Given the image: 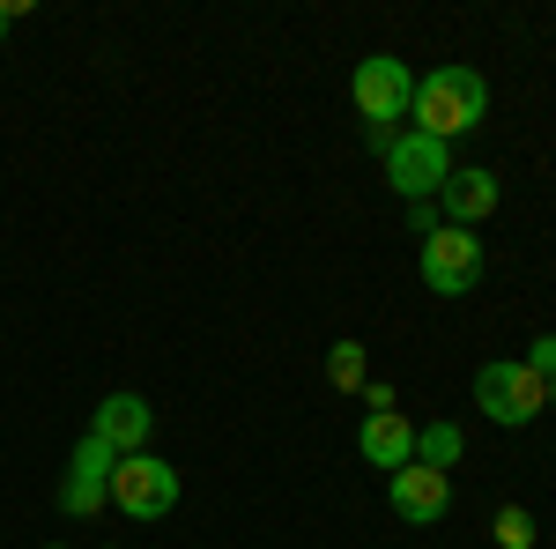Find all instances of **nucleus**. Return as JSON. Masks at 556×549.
Listing matches in <instances>:
<instances>
[{
  "label": "nucleus",
  "mask_w": 556,
  "mask_h": 549,
  "mask_svg": "<svg viewBox=\"0 0 556 549\" xmlns=\"http://www.w3.org/2000/svg\"><path fill=\"white\" fill-rule=\"evenodd\" d=\"M386 498H393V512H401L408 527H438L445 506H453V483H445L438 467L408 461V467H393V475H386Z\"/></svg>",
  "instance_id": "6e6552de"
},
{
  "label": "nucleus",
  "mask_w": 556,
  "mask_h": 549,
  "mask_svg": "<svg viewBox=\"0 0 556 549\" xmlns=\"http://www.w3.org/2000/svg\"><path fill=\"white\" fill-rule=\"evenodd\" d=\"M356 112H364V127H393V120H408V104H416V75H408V60H393V52H371V60H356Z\"/></svg>",
  "instance_id": "20e7f679"
},
{
  "label": "nucleus",
  "mask_w": 556,
  "mask_h": 549,
  "mask_svg": "<svg viewBox=\"0 0 556 549\" xmlns=\"http://www.w3.org/2000/svg\"><path fill=\"white\" fill-rule=\"evenodd\" d=\"M438 223H445V215H438V201H408V230H416V238H430Z\"/></svg>",
  "instance_id": "dca6fc26"
},
{
  "label": "nucleus",
  "mask_w": 556,
  "mask_h": 549,
  "mask_svg": "<svg viewBox=\"0 0 556 549\" xmlns=\"http://www.w3.org/2000/svg\"><path fill=\"white\" fill-rule=\"evenodd\" d=\"M52 549H60V542H52Z\"/></svg>",
  "instance_id": "6ab92c4d"
},
{
  "label": "nucleus",
  "mask_w": 556,
  "mask_h": 549,
  "mask_svg": "<svg viewBox=\"0 0 556 549\" xmlns=\"http://www.w3.org/2000/svg\"><path fill=\"white\" fill-rule=\"evenodd\" d=\"M490 535H497V549H534V512H527V506H505L497 520H490Z\"/></svg>",
  "instance_id": "4468645a"
},
{
  "label": "nucleus",
  "mask_w": 556,
  "mask_h": 549,
  "mask_svg": "<svg viewBox=\"0 0 556 549\" xmlns=\"http://www.w3.org/2000/svg\"><path fill=\"white\" fill-rule=\"evenodd\" d=\"M112 506L127 512V520H164L178 506V467L156 461V453H127V461L112 467Z\"/></svg>",
  "instance_id": "423d86ee"
},
{
  "label": "nucleus",
  "mask_w": 556,
  "mask_h": 549,
  "mask_svg": "<svg viewBox=\"0 0 556 549\" xmlns=\"http://www.w3.org/2000/svg\"><path fill=\"white\" fill-rule=\"evenodd\" d=\"M416 461L453 475V461H460V423H416Z\"/></svg>",
  "instance_id": "f8f14e48"
},
{
  "label": "nucleus",
  "mask_w": 556,
  "mask_h": 549,
  "mask_svg": "<svg viewBox=\"0 0 556 549\" xmlns=\"http://www.w3.org/2000/svg\"><path fill=\"white\" fill-rule=\"evenodd\" d=\"M112 467H119V453L104 446V438H89L75 446V461H67V475H60V512L67 520H89V512L112 506Z\"/></svg>",
  "instance_id": "0eeeda50"
},
{
  "label": "nucleus",
  "mask_w": 556,
  "mask_h": 549,
  "mask_svg": "<svg viewBox=\"0 0 556 549\" xmlns=\"http://www.w3.org/2000/svg\"><path fill=\"white\" fill-rule=\"evenodd\" d=\"M15 23H23V0H0V38H8Z\"/></svg>",
  "instance_id": "f3484780"
},
{
  "label": "nucleus",
  "mask_w": 556,
  "mask_h": 549,
  "mask_svg": "<svg viewBox=\"0 0 556 549\" xmlns=\"http://www.w3.org/2000/svg\"><path fill=\"white\" fill-rule=\"evenodd\" d=\"M416 267H424L430 297H468L475 283H482V238L460 230V223H438L424 238V253H416Z\"/></svg>",
  "instance_id": "f03ea898"
},
{
  "label": "nucleus",
  "mask_w": 556,
  "mask_h": 549,
  "mask_svg": "<svg viewBox=\"0 0 556 549\" xmlns=\"http://www.w3.org/2000/svg\"><path fill=\"white\" fill-rule=\"evenodd\" d=\"M408 112H416V134H430V141L475 134L482 112H490V83L475 67H430L424 83H416V104Z\"/></svg>",
  "instance_id": "f257e3e1"
},
{
  "label": "nucleus",
  "mask_w": 556,
  "mask_h": 549,
  "mask_svg": "<svg viewBox=\"0 0 556 549\" xmlns=\"http://www.w3.org/2000/svg\"><path fill=\"white\" fill-rule=\"evenodd\" d=\"M149 431H156V416H149L141 394H104L97 416H89V438H104L119 461H127V453H149Z\"/></svg>",
  "instance_id": "1a4fd4ad"
},
{
  "label": "nucleus",
  "mask_w": 556,
  "mask_h": 549,
  "mask_svg": "<svg viewBox=\"0 0 556 549\" xmlns=\"http://www.w3.org/2000/svg\"><path fill=\"white\" fill-rule=\"evenodd\" d=\"M364 372H371V364H364V341H334V349H327V386L356 394V386H364Z\"/></svg>",
  "instance_id": "ddd939ff"
},
{
  "label": "nucleus",
  "mask_w": 556,
  "mask_h": 549,
  "mask_svg": "<svg viewBox=\"0 0 556 549\" xmlns=\"http://www.w3.org/2000/svg\"><path fill=\"white\" fill-rule=\"evenodd\" d=\"M386 178H393V194L401 201H438V186L453 178V149L445 141H430V134H393V149H386Z\"/></svg>",
  "instance_id": "39448f33"
},
{
  "label": "nucleus",
  "mask_w": 556,
  "mask_h": 549,
  "mask_svg": "<svg viewBox=\"0 0 556 549\" xmlns=\"http://www.w3.org/2000/svg\"><path fill=\"white\" fill-rule=\"evenodd\" d=\"M527 372H534V379H542V386L556 379V335H542V341H534V349H527Z\"/></svg>",
  "instance_id": "2eb2a0df"
},
{
  "label": "nucleus",
  "mask_w": 556,
  "mask_h": 549,
  "mask_svg": "<svg viewBox=\"0 0 556 549\" xmlns=\"http://www.w3.org/2000/svg\"><path fill=\"white\" fill-rule=\"evenodd\" d=\"M475 401H482V416H490V423L519 431V423H534L542 409H549V386L534 379L527 364L497 357V364H482V372H475Z\"/></svg>",
  "instance_id": "7ed1b4c3"
},
{
  "label": "nucleus",
  "mask_w": 556,
  "mask_h": 549,
  "mask_svg": "<svg viewBox=\"0 0 556 549\" xmlns=\"http://www.w3.org/2000/svg\"><path fill=\"white\" fill-rule=\"evenodd\" d=\"M549 409H556V379H549Z\"/></svg>",
  "instance_id": "a211bd4d"
},
{
  "label": "nucleus",
  "mask_w": 556,
  "mask_h": 549,
  "mask_svg": "<svg viewBox=\"0 0 556 549\" xmlns=\"http://www.w3.org/2000/svg\"><path fill=\"white\" fill-rule=\"evenodd\" d=\"M356 453L379 467V475L408 467V461H416V423L401 416V409H393V416H364V431H356Z\"/></svg>",
  "instance_id": "9b49d317"
},
{
  "label": "nucleus",
  "mask_w": 556,
  "mask_h": 549,
  "mask_svg": "<svg viewBox=\"0 0 556 549\" xmlns=\"http://www.w3.org/2000/svg\"><path fill=\"white\" fill-rule=\"evenodd\" d=\"M490 209H497V171L475 164V171H453V178L438 186V215H445V223H460V230H475Z\"/></svg>",
  "instance_id": "9d476101"
}]
</instances>
